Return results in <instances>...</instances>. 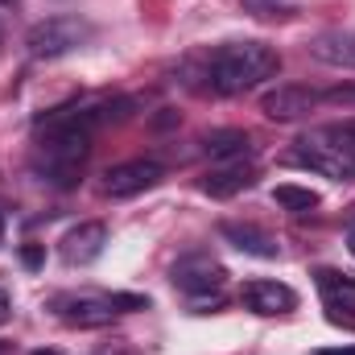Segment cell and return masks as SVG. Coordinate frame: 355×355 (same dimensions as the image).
Masks as SVG:
<instances>
[{
    "label": "cell",
    "mask_w": 355,
    "mask_h": 355,
    "mask_svg": "<svg viewBox=\"0 0 355 355\" xmlns=\"http://www.w3.org/2000/svg\"><path fill=\"white\" fill-rule=\"evenodd\" d=\"M281 71V54L268 42H227L202 58V87L215 95H244Z\"/></svg>",
    "instance_id": "cell-1"
},
{
    "label": "cell",
    "mask_w": 355,
    "mask_h": 355,
    "mask_svg": "<svg viewBox=\"0 0 355 355\" xmlns=\"http://www.w3.org/2000/svg\"><path fill=\"white\" fill-rule=\"evenodd\" d=\"M95 33L87 17H75V12H58V17H46L37 25H29L25 33V50L33 58H62V54H75L79 46H87V37Z\"/></svg>",
    "instance_id": "cell-2"
},
{
    "label": "cell",
    "mask_w": 355,
    "mask_h": 355,
    "mask_svg": "<svg viewBox=\"0 0 355 355\" xmlns=\"http://www.w3.org/2000/svg\"><path fill=\"white\" fill-rule=\"evenodd\" d=\"M50 310L67 327H107L120 314L116 302H112V293H58L50 302Z\"/></svg>",
    "instance_id": "cell-3"
},
{
    "label": "cell",
    "mask_w": 355,
    "mask_h": 355,
    "mask_svg": "<svg viewBox=\"0 0 355 355\" xmlns=\"http://www.w3.org/2000/svg\"><path fill=\"white\" fill-rule=\"evenodd\" d=\"M166 178L162 162H149V157H137V162H120L103 174V194L107 198H132V194H145L153 190L157 182Z\"/></svg>",
    "instance_id": "cell-4"
},
{
    "label": "cell",
    "mask_w": 355,
    "mask_h": 355,
    "mask_svg": "<svg viewBox=\"0 0 355 355\" xmlns=\"http://www.w3.org/2000/svg\"><path fill=\"white\" fill-rule=\"evenodd\" d=\"M174 285L182 293H190V297H211V293H219L223 289V281H227V268L219 265V261H211L207 252H190V257H182L174 265Z\"/></svg>",
    "instance_id": "cell-5"
},
{
    "label": "cell",
    "mask_w": 355,
    "mask_h": 355,
    "mask_svg": "<svg viewBox=\"0 0 355 355\" xmlns=\"http://www.w3.org/2000/svg\"><path fill=\"white\" fill-rule=\"evenodd\" d=\"M318 103H322V91L302 87V83H281V87L261 95V112L268 120H277V124H293V120L310 116Z\"/></svg>",
    "instance_id": "cell-6"
},
{
    "label": "cell",
    "mask_w": 355,
    "mask_h": 355,
    "mask_svg": "<svg viewBox=\"0 0 355 355\" xmlns=\"http://www.w3.org/2000/svg\"><path fill=\"white\" fill-rule=\"evenodd\" d=\"M103 248H107V227H103L99 219H91V223H79V227H71V232L62 236L58 257H62V265L83 268V265H91V261H99Z\"/></svg>",
    "instance_id": "cell-7"
},
{
    "label": "cell",
    "mask_w": 355,
    "mask_h": 355,
    "mask_svg": "<svg viewBox=\"0 0 355 355\" xmlns=\"http://www.w3.org/2000/svg\"><path fill=\"white\" fill-rule=\"evenodd\" d=\"M219 236H223L232 248H240L244 257H257V261H277V257H281V244L268 236L265 227H257V223H236V219H227V223H219Z\"/></svg>",
    "instance_id": "cell-8"
},
{
    "label": "cell",
    "mask_w": 355,
    "mask_h": 355,
    "mask_svg": "<svg viewBox=\"0 0 355 355\" xmlns=\"http://www.w3.org/2000/svg\"><path fill=\"white\" fill-rule=\"evenodd\" d=\"M240 302H244L252 314H289V310L297 306V293H293L289 285H281V281H265V277H257V281L244 285Z\"/></svg>",
    "instance_id": "cell-9"
},
{
    "label": "cell",
    "mask_w": 355,
    "mask_h": 355,
    "mask_svg": "<svg viewBox=\"0 0 355 355\" xmlns=\"http://www.w3.org/2000/svg\"><path fill=\"white\" fill-rule=\"evenodd\" d=\"M310 58H318L322 67L355 71V29H322L318 37H310Z\"/></svg>",
    "instance_id": "cell-10"
},
{
    "label": "cell",
    "mask_w": 355,
    "mask_h": 355,
    "mask_svg": "<svg viewBox=\"0 0 355 355\" xmlns=\"http://www.w3.org/2000/svg\"><path fill=\"white\" fill-rule=\"evenodd\" d=\"M252 182H257V166H252V162H219L198 186H202V194H211V198H236V194L248 190Z\"/></svg>",
    "instance_id": "cell-11"
},
{
    "label": "cell",
    "mask_w": 355,
    "mask_h": 355,
    "mask_svg": "<svg viewBox=\"0 0 355 355\" xmlns=\"http://www.w3.org/2000/svg\"><path fill=\"white\" fill-rule=\"evenodd\" d=\"M289 166H302V170H314V174L331 178V182H352L355 178V162L339 157V153H327V149H310V145H297L293 153H285Z\"/></svg>",
    "instance_id": "cell-12"
},
{
    "label": "cell",
    "mask_w": 355,
    "mask_h": 355,
    "mask_svg": "<svg viewBox=\"0 0 355 355\" xmlns=\"http://www.w3.org/2000/svg\"><path fill=\"white\" fill-rule=\"evenodd\" d=\"M297 145H310V149H327V153H339L355 162V120H339V124H322V128H310Z\"/></svg>",
    "instance_id": "cell-13"
},
{
    "label": "cell",
    "mask_w": 355,
    "mask_h": 355,
    "mask_svg": "<svg viewBox=\"0 0 355 355\" xmlns=\"http://www.w3.org/2000/svg\"><path fill=\"white\" fill-rule=\"evenodd\" d=\"M202 149H207V157H215V162H244L248 149H252V137L240 132V128H219V132H211V137L202 141Z\"/></svg>",
    "instance_id": "cell-14"
},
{
    "label": "cell",
    "mask_w": 355,
    "mask_h": 355,
    "mask_svg": "<svg viewBox=\"0 0 355 355\" xmlns=\"http://www.w3.org/2000/svg\"><path fill=\"white\" fill-rule=\"evenodd\" d=\"M318 289H322V302L335 306V310H355V281L347 272H335V268H318Z\"/></svg>",
    "instance_id": "cell-15"
},
{
    "label": "cell",
    "mask_w": 355,
    "mask_h": 355,
    "mask_svg": "<svg viewBox=\"0 0 355 355\" xmlns=\"http://www.w3.org/2000/svg\"><path fill=\"white\" fill-rule=\"evenodd\" d=\"M272 202H277L281 211H289V215H310V211H318L322 198H318L310 186H293V182H285V186L272 190Z\"/></svg>",
    "instance_id": "cell-16"
},
{
    "label": "cell",
    "mask_w": 355,
    "mask_h": 355,
    "mask_svg": "<svg viewBox=\"0 0 355 355\" xmlns=\"http://www.w3.org/2000/svg\"><path fill=\"white\" fill-rule=\"evenodd\" d=\"M240 8L257 21H293L297 17L293 0H240Z\"/></svg>",
    "instance_id": "cell-17"
},
{
    "label": "cell",
    "mask_w": 355,
    "mask_h": 355,
    "mask_svg": "<svg viewBox=\"0 0 355 355\" xmlns=\"http://www.w3.org/2000/svg\"><path fill=\"white\" fill-rule=\"evenodd\" d=\"M322 103H343V107H355V87H331V91H322Z\"/></svg>",
    "instance_id": "cell-18"
},
{
    "label": "cell",
    "mask_w": 355,
    "mask_h": 355,
    "mask_svg": "<svg viewBox=\"0 0 355 355\" xmlns=\"http://www.w3.org/2000/svg\"><path fill=\"white\" fill-rule=\"evenodd\" d=\"M327 322H335V327H347V331H355V314H352V310H335V306H327Z\"/></svg>",
    "instance_id": "cell-19"
},
{
    "label": "cell",
    "mask_w": 355,
    "mask_h": 355,
    "mask_svg": "<svg viewBox=\"0 0 355 355\" xmlns=\"http://www.w3.org/2000/svg\"><path fill=\"white\" fill-rule=\"evenodd\" d=\"M17 12H21V0H0V33L8 21H17Z\"/></svg>",
    "instance_id": "cell-20"
},
{
    "label": "cell",
    "mask_w": 355,
    "mask_h": 355,
    "mask_svg": "<svg viewBox=\"0 0 355 355\" xmlns=\"http://www.w3.org/2000/svg\"><path fill=\"white\" fill-rule=\"evenodd\" d=\"M91 355H137L128 343H103V347H95Z\"/></svg>",
    "instance_id": "cell-21"
},
{
    "label": "cell",
    "mask_w": 355,
    "mask_h": 355,
    "mask_svg": "<svg viewBox=\"0 0 355 355\" xmlns=\"http://www.w3.org/2000/svg\"><path fill=\"white\" fill-rule=\"evenodd\" d=\"M21 261H25L29 268H37L42 265V248H37V244H25V248H21Z\"/></svg>",
    "instance_id": "cell-22"
},
{
    "label": "cell",
    "mask_w": 355,
    "mask_h": 355,
    "mask_svg": "<svg viewBox=\"0 0 355 355\" xmlns=\"http://www.w3.org/2000/svg\"><path fill=\"white\" fill-rule=\"evenodd\" d=\"M8 314H12V306H8V293H4V289H0V327H4V322H8Z\"/></svg>",
    "instance_id": "cell-23"
},
{
    "label": "cell",
    "mask_w": 355,
    "mask_h": 355,
    "mask_svg": "<svg viewBox=\"0 0 355 355\" xmlns=\"http://www.w3.org/2000/svg\"><path fill=\"white\" fill-rule=\"evenodd\" d=\"M314 355H355V347H322V352H314Z\"/></svg>",
    "instance_id": "cell-24"
},
{
    "label": "cell",
    "mask_w": 355,
    "mask_h": 355,
    "mask_svg": "<svg viewBox=\"0 0 355 355\" xmlns=\"http://www.w3.org/2000/svg\"><path fill=\"white\" fill-rule=\"evenodd\" d=\"M347 227H352V232H355V202H352V207H347Z\"/></svg>",
    "instance_id": "cell-25"
},
{
    "label": "cell",
    "mask_w": 355,
    "mask_h": 355,
    "mask_svg": "<svg viewBox=\"0 0 355 355\" xmlns=\"http://www.w3.org/2000/svg\"><path fill=\"white\" fill-rule=\"evenodd\" d=\"M33 355H62V352H54V347H42V352H33Z\"/></svg>",
    "instance_id": "cell-26"
},
{
    "label": "cell",
    "mask_w": 355,
    "mask_h": 355,
    "mask_svg": "<svg viewBox=\"0 0 355 355\" xmlns=\"http://www.w3.org/2000/svg\"><path fill=\"white\" fill-rule=\"evenodd\" d=\"M347 248H352V257H355V232H352V240H347Z\"/></svg>",
    "instance_id": "cell-27"
},
{
    "label": "cell",
    "mask_w": 355,
    "mask_h": 355,
    "mask_svg": "<svg viewBox=\"0 0 355 355\" xmlns=\"http://www.w3.org/2000/svg\"><path fill=\"white\" fill-rule=\"evenodd\" d=\"M0 223H4V202H0Z\"/></svg>",
    "instance_id": "cell-28"
}]
</instances>
